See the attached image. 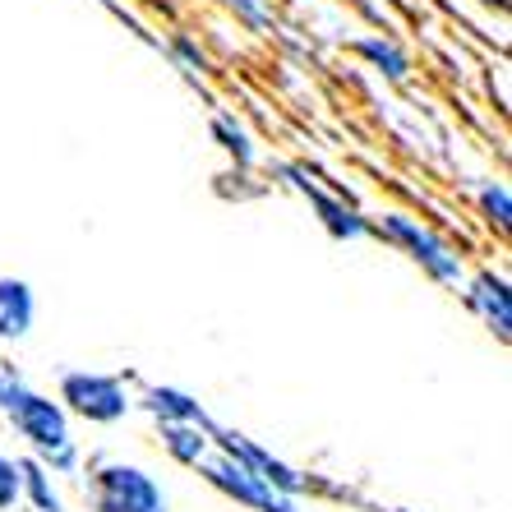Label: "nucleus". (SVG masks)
I'll return each instance as SVG.
<instances>
[{
    "instance_id": "1",
    "label": "nucleus",
    "mask_w": 512,
    "mask_h": 512,
    "mask_svg": "<svg viewBox=\"0 0 512 512\" xmlns=\"http://www.w3.org/2000/svg\"><path fill=\"white\" fill-rule=\"evenodd\" d=\"M5 416H10L14 434L33 448V462H42L51 476H70L79 471V443L70 434V416H65V406L51 402L47 393H37V388H19L14 402L5 406Z\"/></svg>"
},
{
    "instance_id": "2",
    "label": "nucleus",
    "mask_w": 512,
    "mask_h": 512,
    "mask_svg": "<svg viewBox=\"0 0 512 512\" xmlns=\"http://www.w3.org/2000/svg\"><path fill=\"white\" fill-rule=\"evenodd\" d=\"M370 231L379 240H388L393 250H402L429 282H439V286H462L466 282V259L457 254L453 240H443L439 231L429 227L425 217L402 213V208H383L379 217H370Z\"/></svg>"
},
{
    "instance_id": "3",
    "label": "nucleus",
    "mask_w": 512,
    "mask_h": 512,
    "mask_svg": "<svg viewBox=\"0 0 512 512\" xmlns=\"http://www.w3.org/2000/svg\"><path fill=\"white\" fill-rule=\"evenodd\" d=\"M268 171L277 176V185H282V190L300 194V199L310 203L314 217H319L323 231H328L333 240H365V236H374V231H370V217L360 213L356 203H346V194L319 185V180H314V171L305 167V162H286V157H273V162H268Z\"/></svg>"
},
{
    "instance_id": "4",
    "label": "nucleus",
    "mask_w": 512,
    "mask_h": 512,
    "mask_svg": "<svg viewBox=\"0 0 512 512\" xmlns=\"http://www.w3.org/2000/svg\"><path fill=\"white\" fill-rule=\"evenodd\" d=\"M56 402L65 406V416H79L88 425H120L134 411V397L120 374L102 370H70L60 374Z\"/></svg>"
},
{
    "instance_id": "5",
    "label": "nucleus",
    "mask_w": 512,
    "mask_h": 512,
    "mask_svg": "<svg viewBox=\"0 0 512 512\" xmlns=\"http://www.w3.org/2000/svg\"><path fill=\"white\" fill-rule=\"evenodd\" d=\"M93 512H167V489L134 462H102L88 480Z\"/></svg>"
},
{
    "instance_id": "6",
    "label": "nucleus",
    "mask_w": 512,
    "mask_h": 512,
    "mask_svg": "<svg viewBox=\"0 0 512 512\" xmlns=\"http://www.w3.org/2000/svg\"><path fill=\"white\" fill-rule=\"evenodd\" d=\"M203 476H208V485L222 489L227 499L245 503L250 512H300V503L291 499V494H282V489H273L263 476H254L245 462H236V457L227 453H208L203 457Z\"/></svg>"
},
{
    "instance_id": "7",
    "label": "nucleus",
    "mask_w": 512,
    "mask_h": 512,
    "mask_svg": "<svg viewBox=\"0 0 512 512\" xmlns=\"http://www.w3.org/2000/svg\"><path fill=\"white\" fill-rule=\"evenodd\" d=\"M208 439H213V448L217 453H227V457H236V462H245L254 471V476H263L273 489H282V494H305L310 489V476L305 471H296V466H286L282 457H273L268 448H259L254 439H245L240 429H227V425H208Z\"/></svg>"
},
{
    "instance_id": "8",
    "label": "nucleus",
    "mask_w": 512,
    "mask_h": 512,
    "mask_svg": "<svg viewBox=\"0 0 512 512\" xmlns=\"http://www.w3.org/2000/svg\"><path fill=\"white\" fill-rule=\"evenodd\" d=\"M462 296H466V305L480 314V323H485L489 333L499 337V342H508L512 337V286H508V277L494 273V268H480L476 277L462 282Z\"/></svg>"
},
{
    "instance_id": "9",
    "label": "nucleus",
    "mask_w": 512,
    "mask_h": 512,
    "mask_svg": "<svg viewBox=\"0 0 512 512\" xmlns=\"http://www.w3.org/2000/svg\"><path fill=\"white\" fill-rule=\"evenodd\" d=\"M351 56H360L379 79H388V84H411V79H416V60H411V51H406L393 33H383V28L379 33L351 37Z\"/></svg>"
},
{
    "instance_id": "10",
    "label": "nucleus",
    "mask_w": 512,
    "mask_h": 512,
    "mask_svg": "<svg viewBox=\"0 0 512 512\" xmlns=\"http://www.w3.org/2000/svg\"><path fill=\"white\" fill-rule=\"evenodd\" d=\"M208 134H213V143L222 148V157H227L236 171H254L263 162L259 139H254V130L245 125V116H240V111L217 107L213 120H208Z\"/></svg>"
},
{
    "instance_id": "11",
    "label": "nucleus",
    "mask_w": 512,
    "mask_h": 512,
    "mask_svg": "<svg viewBox=\"0 0 512 512\" xmlns=\"http://www.w3.org/2000/svg\"><path fill=\"white\" fill-rule=\"evenodd\" d=\"M37 323V296L24 277H0V342H24Z\"/></svg>"
},
{
    "instance_id": "12",
    "label": "nucleus",
    "mask_w": 512,
    "mask_h": 512,
    "mask_svg": "<svg viewBox=\"0 0 512 512\" xmlns=\"http://www.w3.org/2000/svg\"><path fill=\"white\" fill-rule=\"evenodd\" d=\"M139 406L157 425H208L199 397H190L185 388H171V383H148L139 393Z\"/></svg>"
},
{
    "instance_id": "13",
    "label": "nucleus",
    "mask_w": 512,
    "mask_h": 512,
    "mask_svg": "<svg viewBox=\"0 0 512 512\" xmlns=\"http://www.w3.org/2000/svg\"><path fill=\"white\" fill-rule=\"evenodd\" d=\"M162 448L180 466H203V457L213 453V439L208 425H162Z\"/></svg>"
},
{
    "instance_id": "14",
    "label": "nucleus",
    "mask_w": 512,
    "mask_h": 512,
    "mask_svg": "<svg viewBox=\"0 0 512 512\" xmlns=\"http://www.w3.org/2000/svg\"><path fill=\"white\" fill-rule=\"evenodd\" d=\"M476 208H480V217H485L489 231L508 236V227H512V190H508V180H499V176L476 180Z\"/></svg>"
},
{
    "instance_id": "15",
    "label": "nucleus",
    "mask_w": 512,
    "mask_h": 512,
    "mask_svg": "<svg viewBox=\"0 0 512 512\" xmlns=\"http://www.w3.org/2000/svg\"><path fill=\"white\" fill-rule=\"evenodd\" d=\"M19 476H24V494L33 499L37 512H65V499H60V489L51 485V471L42 462L24 457V462H19Z\"/></svg>"
},
{
    "instance_id": "16",
    "label": "nucleus",
    "mask_w": 512,
    "mask_h": 512,
    "mask_svg": "<svg viewBox=\"0 0 512 512\" xmlns=\"http://www.w3.org/2000/svg\"><path fill=\"white\" fill-rule=\"evenodd\" d=\"M167 51H171V60H176L180 70H185V79H190V84H203V79L213 74V60H208V51H203L199 42H194V33H185V28H176V33H171Z\"/></svg>"
},
{
    "instance_id": "17",
    "label": "nucleus",
    "mask_w": 512,
    "mask_h": 512,
    "mask_svg": "<svg viewBox=\"0 0 512 512\" xmlns=\"http://www.w3.org/2000/svg\"><path fill=\"white\" fill-rule=\"evenodd\" d=\"M217 5H222L240 28H250V33H259V37L277 33V10L268 0H217Z\"/></svg>"
},
{
    "instance_id": "18",
    "label": "nucleus",
    "mask_w": 512,
    "mask_h": 512,
    "mask_svg": "<svg viewBox=\"0 0 512 512\" xmlns=\"http://www.w3.org/2000/svg\"><path fill=\"white\" fill-rule=\"evenodd\" d=\"M19 499H24V476H19V462L0 453V512H10Z\"/></svg>"
},
{
    "instance_id": "19",
    "label": "nucleus",
    "mask_w": 512,
    "mask_h": 512,
    "mask_svg": "<svg viewBox=\"0 0 512 512\" xmlns=\"http://www.w3.org/2000/svg\"><path fill=\"white\" fill-rule=\"evenodd\" d=\"M24 388V379H19V370L14 365H0V411L14 402V393Z\"/></svg>"
}]
</instances>
